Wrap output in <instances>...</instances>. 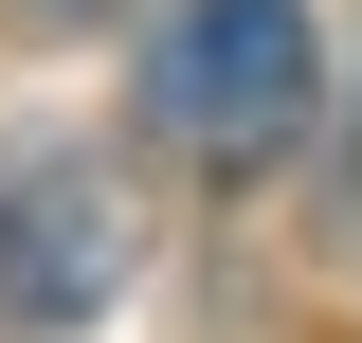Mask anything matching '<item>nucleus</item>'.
<instances>
[{
	"label": "nucleus",
	"instance_id": "f257e3e1",
	"mask_svg": "<svg viewBox=\"0 0 362 343\" xmlns=\"http://www.w3.org/2000/svg\"><path fill=\"white\" fill-rule=\"evenodd\" d=\"M326 109V37L308 0H163L145 18V127L181 145V163H272V145Z\"/></svg>",
	"mask_w": 362,
	"mask_h": 343
},
{
	"label": "nucleus",
	"instance_id": "f03ea898",
	"mask_svg": "<svg viewBox=\"0 0 362 343\" xmlns=\"http://www.w3.org/2000/svg\"><path fill=\"white\" fill-rule=\"evenodd\" d=\"M127 289V199L73 145H18L0 163V325H90Z\"/></svg>",
	"mask_w": 362,
	"mask_h": 343
},
{
	"label": "nucleus",
	"instance_id": "7ed1b4c3",
	"mask_svg": "<svg viewBox=\"0 0 362 343\" xmlns=\"http://www.w3.org/2000/svg\"><path fill=\"white\" fill-rule=\"evenodd\" d=\"M0 18H90V0H0Z\"/></svg>",
	"mask_w": 362,
	"mask_h": 343
}]
</instances>
